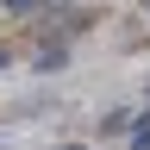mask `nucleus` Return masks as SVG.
Returning a JSON list of instances; mask_svg holds the SVG:
<instances>
[{"label": "nucleus", "instance_id": "f257e3e1", "mask_svg": "<svg viewBox=\"0 0 150 150\" xmlns=\"http://www.w3.org/2000/svg\"><path fill=\"white\" fill-rule=\"evenodd\" d=\"M131 150H150V112L138 119V131H131Z\"/></svg>", "mask_w": 150, "mask_h": 150}, {"label": "nucleus", "instance_id": "f03ea898", "mask_svg": "<svg viewBox=\"0 0 150 150\" xmlns=\"http://www.w3.org/2000/svg\"><path fill=\"white\" fill-rule=\"evenodd\" d=\"M63 150H88V144H63Z\"/></svg>", "mask_w": 150, "mask_h": 150}]
</instances>
